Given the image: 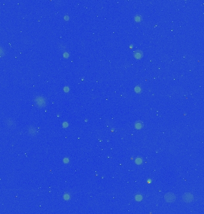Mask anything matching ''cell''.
Wrapping results in <instances>:
<instances>
[{
  "label": "cell",
  "mask_w": 204,
  "mask_h": 214,
  "mask_svg": "<svg viewBox=\"0 0 204 214\" xmlns=\"http://www.w3.org/2000/svg\"><path fill=\"white\" fill-rule=\"evenodd\" d=\"M164 198L165 200L168 203L174 202L175 200V195L172 193H167L165 195Z\"/></svg>",
  "instance_id": "obj_1"
},
{
  "label": "cell",
  "mask_w": 204,
  "mask_h": 214,
  "mask_svg": "<svg viewBox=\"0 0 204 214\" xmlns=\"http://www.w3.org/2000/svg\"><path fill=\"white\" fill-rule=\"evenodd\" d=\"M183 199L184 202L187 203H189L193 200V196L189 193H186L183 194Z\"/></svg>",
  "instance_id": "obj_2"
},
{
  "label": "cell",
  "mask_w": 204,
  "mask_h": 214,
  "mask_svg": "<svg viewBox=\"0 0 204 214\" xmlns=\"http://www.w3.org/2000/svg\"><path fill=\"white\" fill-rule=\"evenodd\" d=\"M5 123L7 125V127L10 129H13L16 127V123H15L14 121H13V120L11 119H7L6 121H5Z\"/></svg>",
  "instance_id": "obj_3"
}]
</instances>
